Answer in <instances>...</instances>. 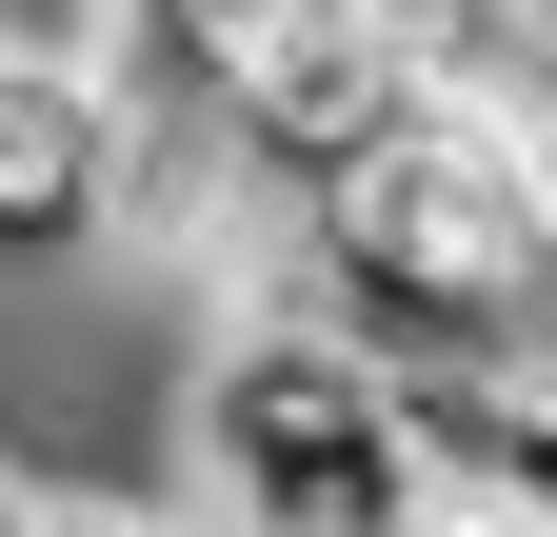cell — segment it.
<instances>
[{"mask_svg": "<svg viewBox=\"0 0 557 537\" xmlns=\"http://www.w3.org/2000/svg\"><path fill=\"white\" fill-rule=\"evenodd\" d=\"M120 239V100L81 40H0V279H81Z\"/></svg>", "mask_w": 557, "mask_h": 537, "instance_id": "3957f363", "label": "cell"}, {"mask_svg": "<svg viewBox=\"0 0 557 537\" xmlns=\"http://www.w3.org/2000/svg\"><path fill=\"white\" fill-rule=\"evenodd\" d=\"M180 498L220 537H398L438 517L418 498V438H398V378L299 299H220L199 319V378H180Z\"/></svg>", "mask_w": 557, "mask_h": 537, "instance_id": "6da1fadb", "label": "cell"}, {"mask_svg": "<svg viewBox=\"0 0 557 537\" xmlns=\"http://www.w3.org/2000/svg\"><path fill=\"white\" fill-rule=\"evenodd\" d=\"M418 80H438V60H418L398 21H359V0H259V21H239V80H220L259 220H299L319 179H359L398 120H418Z\"/></svg>", "mask_w": 557, "mask_h": 537, "instance_id": "7a4b0ae2", "label": "cell"}, {"mask_svg": "<svg viewBox=\"0 0 557 537\" xmlns=\"http://www.w3.org/2000/svg\"><path fill=\"white\" fill-rule=\"evenodd\" d=\"M398 438H418V498H438V517H478V537H557V378H537V359L398 378Z\"/></svg>", "mask_w": 557, "mask_h": 537, "instance_id": "277c9868", "label": "cell"}, {"mask_svg": "<svg viewBox=\"0 0 557 537\" xmlns=\"http://www.w3.org/2000/svg\"><path fill=\"white\" fill-rule=\"evenodd\" d=\"M518 21H557V0H518Z\"/></svg>", "mask_w": 557, "mask_h": 537, "instance_id": "5b68a950", "label": "cell"}]
</instances>
